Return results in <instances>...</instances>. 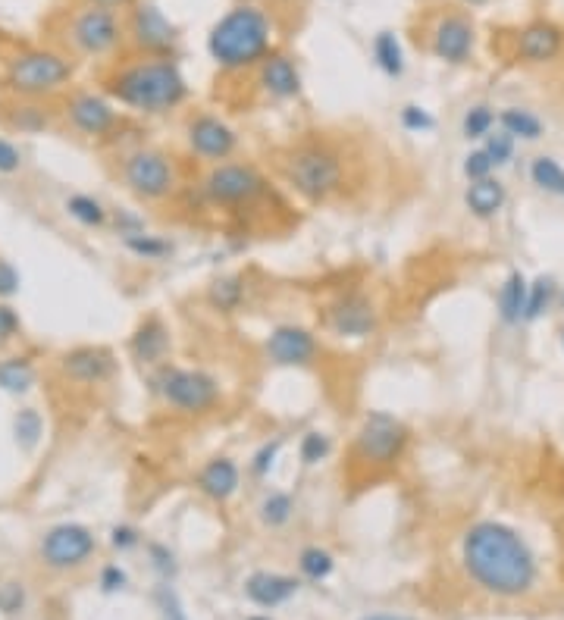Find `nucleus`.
I'll return each mask as SVG.
<instances>
[{"label": "nucleus", "instance_id": "bf43d9fd", "mask_svg": "<svg viewBox=\"0 0 564 620\" xmlns=\"http://www.w3.org/2000/svg\"><path fill=\"white\" fill-rule=\"evenodd\" d=\"M561 310H564V292H561Z\"/></svg>", "mask_w": 564, "mask_h": 620}, {"label": "nucleus", "instance_id": "6e6d98bb", "mask_svg": "<svg viewBox=\"0 0 564 620\" xmlns=\"http://www.w3.org/2000/svg\"><path fill=\"white\" fill-rule=\"evenodd\" d=\"M91 4H98V7H120V4H129V0H91Z\"/></svg>", "mask_w": 564, "mask_h": 620}, {"label": "nucleus", "instance_id": "f704fd0d", "mask_svg": "<svg viewBox=\"0 0 564 620\" xmlns=\"http://www.w3.org/2000/svg\"><path fill=\"white\" fill-rule=\"evenodd\" d=\"M329 455H333V439H329L326 433H320V429H311V433L301 436L298 458H301L304 467H314V464L326 461Z\"/></svg>", "mask_w": 564, "mask_h": 620}, {"label": "nucleus", "instance_id": "7c9ffc66", "mask_svg": "<svg viewBox=\"0 0 564 620\" xmlns=\"http://www.w3.org/2000/svg\"><path fill=\"white\" fill-rule=\"evenodd\" d=\"M66 213L85 229H101L107 223V210L98 198L91 195H69L66 198Z\"/></svg>", "mask_w": 564, "mask_h": 620}, {"label": "nucleus", "instance_id": "c85d7f7f", "mask_svg": "<svg viewBox=\"0 0 564 620\" xmlns=\"http://www.w3.org/2000/svg\"><path fill=\"white\" fill-rule=\"evenodd\" d=\"M499 126L511 138H524V141L543 138V119H539L536 113H530V110H521V107H505L499 113Z\"/></svg>", "mask_w": 564, "mask_h": 620}, {"label": "nucleus", "instance_id": "20e7f679", "mask_svg": "<svg viewBox=\"0 0 564 620\" xmlns=\"http://www.w3.org/2000/svg\"><path fill=\"white\" fill-rule=\"evenodd\" d=\"M282 179L311 204H323L345 185V160L326 141H304L282 157Z\"/></svg>", "mask_w": 564, "mask_h": 620}, {"label": "nucleus", "instance_id": "3c124183", "mask_svg": "<svg viewBox=\"0 0 564 620\" xmlns=\"http://www.w3.org/2000/svg\"><path fill=\"white\" fill-rule=\"evenodd\" d=\"M22 599H26V595H22V586H19V583H7L4 589H0V608H4L7 614L19 611V608H22Z\"/></svg>", "mask_w": 564, "mask_h": 620}, {"label": "nucleus", "instance_id": "e433bc0d", "mask_svg": "<svg viewBox=\"0 0 564 620\" xmlns=\"http://www.w3.org/2000/svg\"><path fill=\"white\" fill-rule=\"evenodd\" d=\"M492 126H496V113H492V107L486 104H477V107H470L461 119V135L467 141H477V138H486L492 135Z\"/></svg>", "mask_w": 564, "mask_h": 620}, {"label": "nucleus", "instance_id": "9d476101", "mask_svg": "<svg viewBox=\"0 0 564 620\" xmlns=\"http://www.w3.org/2000/svg\"><path fill=\"white\" fill-rule=\"evenodd\" d=\"M69 41L85 57H107L123 44V22L113 13V7L91 4L69 22Z\"/></svg>", "mask_w": 564, "mask_h": 620}, {"label": "nucleus", "instance_id": "4c0bfd02", "mask_svg": "<svg viewBox=\"0 0 564 620\" xmlns=\"http://www.w3.org/2000/svg\"><path fill=\"white\" fill-rule=\"evenodd\" d=\"M552 298H555V282L549 279V276H539L533 285H530V292H527V310H524V320L527 323H533V320H539L549 310V304H552Z\"/></svg>", "mask_w": 564, "mask_h": 620}, {"label": "nucleus", "instance_id": "473e14b6", "mask_svg": "<svg viewBox=\"0 0 564 620\" xmlns=\"http://www.w3.org/2000/svg\"><path fill=\"white\" fill-rule=\"evenodd\" d=\"M530 179H533V185H539L549 195H564V170L552 157H536L530 166Z\"/></svg>", "mask_w": 564, "mask_h": 620}, {"label": "nucleus", "instance_id": "39448f33", "mask_svg": "<svg viewBox=\"0 0 564 620\" xmlns=\"http://www.w3.org/2000/svg\"><path fill=\"white\" fill-rule=\"evenodd\" d=\"M151 392L160 395L170 404L173 411L201 417L210 414L220 404V383L217 376H210L207 370H192V367H176V364H160L151 373Z\"/></svg>", "mask_w": 564, "mask_h": 620}, {"label": "nucleus", "instance_id": "58836bf2", "mask_svg": "<svg viewBox=\"0 0 564 620\" xmlns=\"http://www.w3.org/2000/svg\"><path fill=\"white\" fill-rule=\"evenodd\" d=\"M279 451H282V439H270V442H264L261 448H257L254 455H251V461H248L251 476H257V480L270 476V470H273L276 461H279Z\"/></svg>", "mask_w": 564, "mask_h": 620}, {"label": "nucleus", "instance_id": "aec40b11", "mask_svg": "<svg viewBox=\"0 0 564 620\" xmlns=\"http://www.w3.org/2000/svg\"><path fill=\"white\" fill-rule=\"evenodd\" d=\"M561 47H564V32L549 19H536L517 35V57L527 63H549L561 54Z\"/></svg>", "mask_w": 564, "mask_h": 620}, {"label": "nucleus", "instance_id": "a19ab883", "mask_svg": "<svg viewBox=\"0 0 564 620\" xmlns=\"http://www.w3.org/2000/svg\"><path fill=\"white\" fill-rule=\"evenodd\" d=\"M483 151L489 154V160L496 166H505L511 157H514V138L508 132H496V135H486V145Z\"/></svg>", "mask_w": 564, "mask_h": 620}, {"label": "nucleus", "instance_id": "4be33fe9", "mask_svg": "<svg viewBox=\"0 0 564 620\" xmlns=\"http://www.w3.org/2000/svg\"><path fill=\"white\" fill-rule=\"evenodd\" d=\"M129 351L141 367H160L170 354V329L160 317H145L129 339Z\"/></svg>", "mask_w": 564, "mask_h": 620}, {"label": "nucleus", "instance_id": "603ef678", "mask_svg": "<svg viewBox=\"0 0 564 620\" xmlns=\"http://www.w3.org/2000/svg\"><path fill=\"white\" fill-rule=\"evenodd\" d=\"M123 586H126V570L123 567L110 564V567L101 570V589L104 592H116V589H123Z\"/></svg>", "mask_w": 564, "mask_h": 620}, {"label": "nucleus", "instance_id": "5fc2aeb1", "mask_svg": "<svg viewBox=\"0 0 564 620\" xmlns=\"http://www.w3.org/2000/svg\"><path fill=\"white\" fill-rule=\"evenodd\" d=\"M361 620H414V617H408V614H367Z\"/></svg>", "mask_w": 564, "mask_h": 620}, {"label": "nucleus", "instance_id": "a878e982", "mask_svg": "<svg viewBox=\"0 0 564 620\" xmlns=\"http://www.w3.org/2000/svg\"><path fill=\"white\" fill-rule=\"evenodd\" d=\"M370 54H373V63L383 69V76H389V79L405 76V47H402V41H398L395 32L373 35Z\"/></svg>", "mask_w": 564, "mask_h": 620}, {"label": "nucleus", "instance_id": "f3484780", "mask_svg": "<svg viewBox=\"0 0 564 620\" xmlns=\"http://www.w3.org/2000/svg\"><path fill=\"white\" fill-rule=\"evenodd\" d=\"M474 38H477L474 22L464 13H445L436 19V26L430 32V51L445 63L461 66L474 54Z\"/></svg>", "mask_w": 564, "mask_h": 620}, {"label": "nucleus", "instance_id": "c03bdc74", "mask_svg": "<svg viewBox=\"0 0 564 620\" xmlns=\"http://www.w3.org/2000/svg\"><path fill=\"white\" fill-rule=\"evenodd\" d=\"M22 320L16 314V307H10L7 301H0V345H7L19 336Z\"/></svg>", "mask_w": 564, "mask_h": 620}, {"label": "nucleus", "instance_id": "864d4df0", "mask_svg": "<svg viewBox=\"0 0 564 620\" xmlns=\"http://www.w3.org/2000/svg\"><path fill=\"white\" fill-rule=\"evenodd\" d=\"M151 558H154V567L160 570L163 577H173L176 574V564H173V555L167 552L163 545H151Z\"/></svg>", "mask_w": 564, "mask_h": 620}, {"label": "nucleus", "instance_id": "c756f323", "mask_svg": "<svg viewBox=\"0 0 564 620\" xmlns=\"http://www.w3.org/2000/svg\"><path fill=\"white\" fill-rule=\"evenodd\" d=\"M44 436V420L35 408H22L13 417V442L19 445V451H35L38 442Z\"/></svg>", "mask_w": 564, "mask_h": 620}, {"label": "nucleus", "instance_id": "79ce46f5", "mask_svg": "<svg viewBox=\"0 0 564 620\" xmlns=\"http://www.w3.org/2000/svg\"><path fill=\"white\" fill-rule=\"evenodd\" d=\"M154 599H157V608H160L163 620H188V614H185V608L179 602V595L173 592V586H157Z\"/></svg>", "mask_w": 564, "mask_h": 620}, {"label": "nucleus", "instance_id": "09e8293b", "mask_svg": "<svg viewBox=\"0 0 564 620\" xmlns=\"http://www.w3.org/2000/svg\"><path fill=\"white\" fill-rule=\"evenodd\" d=\"M10 123L19 129V132H38V129H44L47 126V116L41 113V110H35V107H26V113H16Z\"/></svg>", "mask_w": 564, "mask_h": 620}, {"label": "nucleus", "instance_id": "72a5a7b5", "mask_svg": "<svg viewBox=\"0 0 564 620\" xmlns=\"http://www.w3.org/2000/svg\"><path fill=\"white\" fill-rule=\"evenodd\" d=\"M298 567H301V574L308 577V580L320 583V580H326L329 574H333L336 561H333V555L326 552V548H320V545H311V548H304V552H301V558H298Z\"/></svg>", "mask_w": 564, "mask_h": 620}, {"label": "nucleus", "instance_id": "bb28decb", "mask_svg": "<svg viewBox=\"0 0 564 620\" xmlns=\"http://www.w3.org/2000/svg\"><path fill=\"white\" fill-rule=\"evenodd\" d=\"M35 386V367L29 357H4L0 361V392L7 395H26Z\"/></svg>", "mask_w": 564, "mask_h": 620}, {"label": "nucleus", "instance_id": "ea45409f", "mask_svg": "<svg viewBox=\"0 0 564 620\" xmlns=\"http://www.w3.org/2000/svg\"><path fill=\"white\" fill-rule=\"evenodd\" d=\"M398 119H402V126H405L408 132H430V129H436L433 113L423 110L420 104H405L402 113H398Z\"/></svg>", "mask_w": 564, "mask_h": 620}, {"label": "nucleus", "instance_id": "1a4fd4ad", "mask_svg": "<svg viewBox=\"0 0 564 620\" xmlns=\"http://www.w3.org/2000/svg\"><path fill=\"white\" fill-rule=\"evenodd\" d=\"M123 182L141 201H163L176 192V166L157 148H138L123 160Z\"/></svg>", "mask_w": 564, "mask_h": 620}, {"label": "nucleus", "instance_id": "b1692460", "mask_svg": "<svg viewBox=\"0 0 564 620\" xmlns=\"http://www.w3.org/2000/svg\"><path fill=\"white\" fill-rule=\"evenodd\" d=\"M505 201H508V192H505V185L496 176L470 182L467 192H464V204H467V210L474 213L477 220L499 217V210L505 207Z\"/></svg>", "mask_w": 564, "mask_h": 620}, {"label": "nucleus", "instance_id": "2f4dec72", "mask_svg": "<svg viewBox=\"0 0 564 620\" xmlns=\"http://www.w3.org/2000/svg\"><path fill=\"white\" fill-rule=\"evenodd\" d=\"M123 245L129 254H135L138 260H163L173 254V242L160 235H151V232H138V235H126Z\"/></svg>", "mask_w": 564, "mask_h": 620}, {"label": "nucleus", "instance_id": "393cba45", "mask_svg": "<svg viewBox=\"0 0 564 620\" xmlns=\"http://www.w3.org/2000/svg\"><path fill=\"white\" fill-rule=\"evenodd\" d=\"M527 292H530V282L521 270H511L502 282L499 289V317L505 326H514L524 320V310H527Z\"/></svg>", "mask_w": 564, "mask_h": 620}, {"label": "nucleus", "instance_id": "2eb2a0df", "mask_svg": "<svg viewBox=\"0 0 564 620\" xmlns=\"http://www.w3.org/2000/svg\"><path fill=\"white\" fill-rule=\"evenodd\" d=\"M264 351L276 367H314L320 357V342L311 329L282 323L267 336Z\"/></svg>", "mask_w": 564, "mask_h": 620}, {"label": "nucleus", "instance_id": "13d9d810", "mask_svg": "<svg viewBox=\"0 0 564 620\" xmlns=\"http://www.w3.org/2000/svg\"><path fill=\"white\" fill-rule=\"evenodd\" d=\"M248 620H267V617H248Z\"/></svg>", "mask_w": 564, "mask_h": 620}, {"label": "nucleus", "instance_id": "9b49d317", "mask_svg": "<svg viewBox=\"0 0 564 620\" xmlns=\"http://www.w3.org/2000/svg\"><path fill=\"white\" fill-rule=\"evenodd\" d=\"M129 38L145 57H173L176 44H179L176 26L163 16V10L157 4H151V0L135 4V10L129 16Z\"/></svg>", "mask_w": 564, "mask_h": 620}, {"label": "nucleus", "instance_id": "6ab92c4d", "mask_svg": "<svg viewBox=\"0 0 564 620\" xmlns=\"http://www.w3.org/2000/svg\"><path fill=\"white\" fill-rule=\"evenodd\" d=\"M257 85L270 101H295L301 94V73L289 54L270 51L257 66Z\"/></svg>", "mask_w": 564, "mask_h": 620}, {"label": "nucleus", "instance_id": "6e6552de", "mask_svg": "<svg viewBox=\"0 0 564 620\" xmlns=\"http://www.w3.org/2000/svg\"><path fill=\"white\" fill-rule=\"evenodd\" d=\"M270 192V179L251 163H217L201 179V195L214 207H254Z\"/></svg>", "mask_w": 564, "mask_h": 620}, {"label": "nucleus", "instance_id": "8fccbe9b", "mask_svg": "<svg viewBox=\"0 0 564 620\" xmlns=\"http://www.w3.org/2000/svg\"><path fill=\"white\" fill-rule=\"evenodd\" d=\"M138 542H141V536L135 527H113L110 530V545L120 548V552H129V548H135Z\"/></svg>", "mask_w": 564, "mask_h": 620}, {"label": "nucleus", "instance_id": "f257e3e1", "mask_svg": "<svg viewBox=\"0 0 564 620\" xmlns=\"http://www.w3.org/2000/svg\"><path fill=\"white\" fill-rule=\"evenodd\" d=\"M461 561L486 592L508 595V599L524 595L536 583V558L527 542L496 520H480L464 533Z\"/></svg>", "mask_w": 564, "mask_h": 620}, {"label": "nucleus", "instance_id": "5701e85b", "mask_svg": "<svg viewBox=\"0 0 564 620\" xmlns=\"http://www.w3.org/2000/svg\"><path fill=\"white\" fill-rule=\"evenodd\" d=\"M298 592V580L286 574H270V570H257L245 583V595L261 608H276L282 602H289Z\"/></svg>", "mask_w": 564, "mask_h": 620}, {"label": "nucleus", "instance_id": "a211bd4d", "mask_svg": "<svg viewBox=\"0 0 564 620\" xmlns=\"http://www.w3.org/2000/svg\"><path fill=\"white\" fill-rule=\"evenodd\" d=\"M60 370L66 379H73V383L98 386V383H107L116 373V357L110 348H101V345H79L60 357Z\"/></svg>", "mask_w": 564, "mask_h": 620}, {"label": "nucleus", "instance_id": "412c9836", "mask_svg": "<svg viewBox=\"0 0 564 620\" xmlns=\"http://www.w3.org/2000/svg\"><path fill=\"white\" fill-rule=\"evenodd\" d=\"M239 483H242V470H239V464H235L232 458H226V455L210 458L198 470V476H195L198 492L204 498H210V502H217V505L229 502V498L239 492Z\"/></svg>", "mask_w": 564, "mask_h": 620}, {"label": "nucleus", "instance_id": "4468645a", "mask_svg": "<svg viewBox=\"0 0 564 620\" xmlns=\"http://www.w3.org/2000/svg\"><path fill=\"white\" fill-rule=\"evenodd\" d=\"M94 555V536L82 523H57L41 539V558L54 570L79 567Z\"/></svg>", "mask_w": 564, "mask_h": 620}, {"label": "nucleus", "instance_id": "7ed1b4c3", "mask_svg": "<svg viewBox=\"0 0 564 620\" xmlns=\"http://www.w3.org/2000/svg\"><path fill=\"white\" fill-rule=\"evenodd\" d=\"M276 22L261 7L242 0L226 10L207 35V54L226 73H245V69L261 66V60L273 51Z\"/></svg>", "mask_w": 564, "mask_h": 620}, {"label": "nucleus", "instance_id": "423d86ee", "mask_svg": "<svg viewBox=\"0 0 564 620\" xmlns=\"http://www.w3.org/2000/svg\"><path fill=\"white\" fill-rule=\"evenodd\" d=\"M411 445V429L389 411H367L355 442H351V458L367 470H389L405 458Z\"/></svg>", "mask_w": 564, "mask_h": 620}, {"label": "nucleus", "instance_id": "ddd939ff", "mask_svg": "<svg viewBox=\"0 0 564 620\" xmlns=\"http://www.w3.org/2000/svg\"><path fill=\"white\" fill-rule=\"evenodd\" d=\"M326 326L339 339H367L380 326V310L364 292H345L326 307Z\"/></svg>", "mask_w": 564, "mask_h": 620}, {"label": "nucleus", "instance_id": "dca6fc26", "mask_svg": "<svg viewBox=\"0 0 564 620\" xmlns=\"http://www.w3.org/2000/svg\"><path fill=\"white\" fill-rule=\"evenodd\" d=\"M66 119L76 132L88 138H107L116 126H120V113L113 110V104L104 94L94 91H76L66 101Z\"/></svg>", "mask_w": 564, "mask_h": 620}, {"label": "nucleus", "instance_id": "c9c22d12", "mask_svg": "<svg viewBox=\"0 0 564 620\" xmlns=\"http://www.w3.org/2000/svg\"><path fill=\"white\" fill-rule=\"evenodd\" d=\"M295 514V502L289 492H270L261 502V520L267 527H286Z\"/></svg>", "mask_w": 564, "mask_h": 620}, {"label": "nucleus", "instance_id": "49530a36", "mask_svg": "<svg viewBox=\"0 0 564 620\" xmlns=\"http://www.w3.org/2000/svg\"><path fill=\"white\" fill-rule=\"evenodd\" d=\"M19 166H22V151L13 145V141L0 138V176H13V173H19Z\"/></svg>", "mask_w": 564, "mask_h": 620}, {"label": "nucleus", "instance_id": "cd10ccee", "mask_svg": "<svg viewBox=\"0 0 564 620\" xmlns=\"http://www.w3.org/2000/svg\"><path fill=\"white\" fill-rule=\"evenodd\" d=\"M207 301L220 314H235L245 304V279L242 276H220L210 282L207 289Z\"/></svg>", "mask_w": 564, "mask_h": 620}, {"label": "nucleus", "instance_id": "4d7b16f0", "mask_svg": "<svg viewBox=\"0 0 564 620\" xmlns=\"http://www.w3.org/2000/svg\"><path fill=\"white\" fill-rule=\"evenodd\" d=\"M464 4H470V7H480V4H486V0H464Z\"/></svg>", "mask_w": 564, "mask_h": 620}, {"label": "nucleus", "instance_id": "0eeeda50", "mask_svg": "<svg viewBox=\"0 0 564 620\" xmlns=\"http://www.w3.org/2000/svg\"><path fill=\"white\" fill-rule=\"evenodd\" d=\"M73 79V63L57 51H41V47H29L7 60V88L19 98H47V94L60 91Z\"/></svg>", "mask_w": 564, "mask_h": 620}, {"label": "nucleus", "instance_id": "de8ad7c7", "mask_svg": "<svg viewBox=\"0 0 564 620\" xmlns=\"http://www.w3.org/2000/svg\"><path fill=\"white\" fill-rule=\"evenodd\" d=\"M113 226H116V232H120V238L145 232V220H141L138 213H132V210H116L113 213Z\"/></svg>", "mask_w": 564, "mask_h": 620}, {"label": "nucleus", "instance_id": "a18cd8bd", "mask_svg": "<svg viewBox=\"0 0 564 620\" xmlns=\"http://www.w3.org/2000/svg\"><path fill=\"white\" fill-rule=\"evenodd\" d=\"M19 285H22V276L19 270L10 264V260L0 257V301H7L19 292Z\"/></svg>", "mask_w": 564, "mask_h": 620}, {"label": "nucleus", "instance_id": "f03ea898", "mask_svg": "<svg viewBox=\"0 0 564 620\" xmlns=\"http://www.w3.org/2000/svg\"><path fill=\"white\" fill-rule=\"evenodd\" d=\"M104 88L116 104L148 116L170 113L188 101V82L173 57L132 60L116 69Z\"/></svg>", "mask_w": 564, "mask_h": 620}, {"label": "nucleus", "instance_id": "f8f14e48", "mask_svg": "<svg viewBox=\"0 0 564 620\" xmlns=\"http://www.w3.org/2000/svg\"><path fill=\"white\" fill-rule=\"evenodd\" d=\"M185 138H188V151L201 157L204 163H214V166L226 163L235 151H239V132L214 113H198L188 119Z\"/></svg>", "mask_w": 564, "mask_h": 620}, {"label": "nucleus", "instance_id": "680f3d73", "mask_svg": "<svg viewBox=\"0 0 564 620\" xmlns=\"http://www.w3.org/2000/svg\"><path fill=\"white\" fill-rule=\"evenodd\" d=\"M561 198H564V195H561Z\"/></svg>", "mask_w": 564, "mask_h": 620}, {"label": "nucleus", "instance_id": "052dcab7", "mask_svg": "<svg viewBox=\"0 0 564 620\" xmlns=\"http://www.w3.org/2000/svg\"><path fill=\"white\" fill-rule=\"evenodd\" d=\"M561 348H564V332H561Z\"/></svg>", "mask_w": 564, "mask_h": 620}, {"label": "nucleus", "instance_id": "37998d69", "mask_svg": "<svg viewBox=\"0 0 564 620\" xmlns=\"http://www.w3.org/2000/svg\"><path fill=\"white\" fill-rule=\"evenodd\" d=\"M492 170H496V163L489 160V154H486L483 148H480V151H470V154L464 157V176H467L470 182L489 179Z\"/></svg>", "mask_w": 564, "mask_h": 620}]
</instances>
